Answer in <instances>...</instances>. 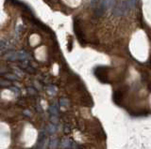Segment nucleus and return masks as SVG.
Returning <instances> with one entry per match:
<instances>
[{"instance_id": "obj_10", "label": "nucleus", "mask_w": 151, "mask_h": 149, "mask_svg": "<svg viewBox=\"0 0 151 149\" xmlns=\"http://www.w3.org/2000/svg\"><path fill=\"white\" fill-rule=\"evenodd\" d=\"M56 91H57V89H56V87L55 86H49L48 87V93L51 96H53V95H55L56 94Z\"/></svg>"}, {"instance_id": "obj_2", "label": "nucleus", "mask_w": 151, "mask_h": 149, "mask_svg": "<svg viewBox=\"0 0 151 149\" xmlns=\"http://www.w3.org/2000/svg\"><path fill=\"white\" fill-rule=\"evenodd\" d=\"M29 57L28 54L26 52V51H17V52H14V53H11L10 54H8L6 58L8 59L9 61L11 62H14V61H25Z\"/></svg>"}, {"instance_id": "obj_4", "label": "nucleus", "mask_w": 151, "mask_h": 149, "mask_svg": "<svg viewBox=\"0 0 151 149\" xmlns=\"http://www.w3.org/2000/svg\"><path fill=\"white\" fill-rule=\"evenodd\" d=\"M59 143H60V141L57 137H53L51 138L49 142V149H57V147L59 146Z\"/></svg>"}, {"instance_id": "obj_6", "label": "nucleus", "mask_w": 151, "mask_h": 149, "mask_svg": "<svg viewBox=\"0 0 151 149\" xmlns=\"http://www.w3.org/2000/svg\"><path fill=\"white\" fill-rule=\"evenodd\" d=\"M60 106L64 108H68L70 106V101L67 99H65V97H61L60 100Z\"/></svg>"}, {"instance_id": "obj_13", "label": "nucleus", "mask_w": 151, "mask_h": 149, "mask_svg": "<svg viewBox=\"0 0 151 149\" xmlns=\"http://www.w3.org/2000/svg\"><path fill=\"white\" fill-rule=\"evenodd\" d=\"M51 122H52V124L57 125V123H58V117L56 116H51Z\"/></svg>"}, {"instance_id": "obj_7", "label": "nucleus", "mask_w": 151, "mask_h": 149, "mask_svg": "<svg viewBox=\"0 0 151 149\" xmlns=\"http://www.w3.org/2000/svg\"><path fill=\"white\" fill-rule=\"evenodd\" d=\"M49 113L52 114V116H58V113H59V108H58V106L57 105H52V106H50V108H49Z\"/></svg>"}, {"instance_id": "obj_14", "label": "nucleus", "mask_w": 151, "mask_h": 149, "mask_svg": "<svg viewBox=\"0 0 151 149\" xmlns=\"http://www.w3.org/2000/svg\"><path fill=\"white\" fill-rule=\"evenodd\" d=\"M92 1H93L94 5H96V4H99L100 3V0H92Z\"/></svg>"}, {"instance_id": "obj_3", "label": "nucleus", "mask_w": 151, "mask_h": 149, "mask_svg": "<svg viewBox=\"0 0 151 149\" xmlns=\"http://www.w3.org/2000/svg\"><path fill=\"white\" fill-rule=\"evenodd\" d=\"M114 3H115L114 0H102L98 5V8H97V11H96V14H97L98 16L102 15L104 12L108 10V8H112Z\"/></svg>"}, {"instance_id": "obj_8", "label": "nucleus", "mask_w": 151, "mask_h": 149, "mask_svg": "<svg viewBox=\"0 0 151 149\" xmlns=\"http://www.w3.org/2000/svg\"><path fill=\"white\" fill-rule=\"evenodd\" d=\"M47 131L49 133V134H54L57 131V127L55 124H50L47 129Z\"/></svg>"}, {"instance_id": "obj_9", "label": "nucleus", "mask_w": 151, "mask_h": 149, "mask_svg": "<svg viewBox=\"0 0 151 149\" xmlns=\"http://www.w3.org/2000/svg\"><path fill=\"white\" fill-rule=\"evenodd\" d=\"M3 76L5 78H7L8 80H19L18 76H16L12 73H5V74H3Z\"/></svg>"}, {"instance_id": "obj_12", "label": "nucleus", "mask_w": 151, "mask_h": 149, "mask_svg": "<svg viewBox=\"0 0 151 149\" xmlns=\"http://www.w3.org/2000/svg\"><path fill=\"white\" fill-rule=\"evenodd\" d=\"M10 83L7 82V81H4V80H0V86H10Z\"/></svg>"}, {"instance_id": "obj_11", "label": "nucleus", "mask_w": 151, "mask_h": 149, "mask_svg": "<svg viewBox=\"0 0 151 149\" xmlns=\"http://www.w3.org/2000/svg\"><path fill=\"white\" fill-rule=\"evenodd\" d=\"M128 5H129V8H134L136 6V4H137V0H128Z\"/></svg>"}, {"instance_id": "obj_5", "label": "nucleus", "mask_w": 151, "mask_h": 149, "mask_svg": "<svg viewBox=\"0 0 151 149\" xmlns=\"http://www.w3.org/2000/svg\"><path fill=\"white\" fill-rule=\"evenodd\" d=\"M60 146L61 149H67V148H71V141L69 139H62L61 141V144Z\"/></svg>"}, {"instance_id": "obj_1", "label": "nucleus", "mask_w": 151, "mask_h": 149, "mask_svg": "<svg viewBox=\"0 0 151 149\" xmlns=\"http://www.w3.org/2000/svg\"><path fill=\"white\" fill-rule=\"evenodd\" d=\"M129 8H129L128 2L126 0H122L119 3H114L112 7V12L115 16H122L127 13Z\"/></svg>"}, {"instance_id": "obj_15", "label": "nucleus", "mask_w": 151, "mask_h": 149, "mask_svg": "<svg viewBox=\"0 0 151 149\" xmlns=\"http://www.w3.org/2000/svg\"><path fill=\"white\" fill-rule=\"evenodd\" d=\"M28 91L30 92V93H32V94H35V91L33 90V89H31V88H29V89H28Z\"/></svg>"}]
</instances>
